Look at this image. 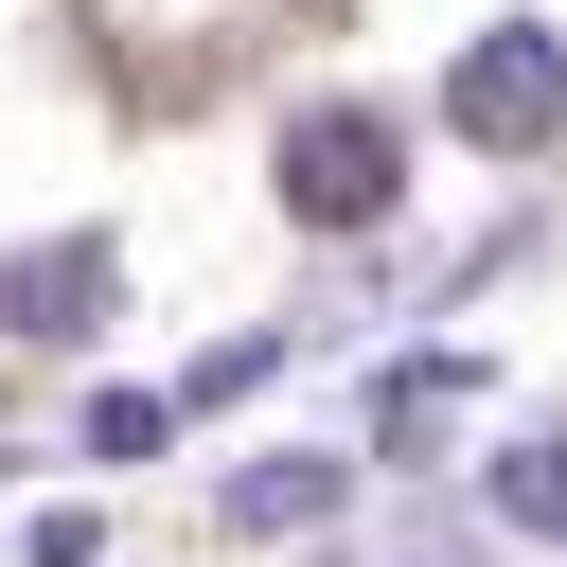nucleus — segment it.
Returning <instances> with one entry per match:
<instances>
[{"label":"nucleus","mask_w":567,"mask_h":567,"mask_svg":"<svg viewBox=\"0 0 567 567\" xmlns=\"http://www.w3.org/2000/svg\"><path fill=\"white\" fill-rule=\"evenodd\" d=\"M443 124H461V142H549V124H567V35H549V18H496V35L443 71Z\"/></svg>","instance_id":"nucleus-1"},{"label":"nucleus","mask_w":567,"mask_h":567,"mask_svg":"<svg viewBox=\"0 0 567 567\" xmlns=\"http://www.w3.org/2000/svg\"><path fill=\"white\" fill-rule=\"evenodd\" d=\"M390 177H408V159H390V124H354V106L284 142V213H319V230H354V213H390Z\"/></svg>","instance_id":"nucleus-2"},{"label":"nucleus","mask_w":567,"mask_h":567,"mask_svg":"<svg viewBox=\"0 0 567 567\" xmlns=\"http://www.w3.org/2000/svg\"><path fill=\"white\" fill-rule=\"evenodd\" d=\"M0 319H18V337H89V319H106V248H18V266H0Z\"/></svg>","instance_id":"nucleus-3"},{"label":"nucleus","mask_w":567,"mask_h":567,"mask_svg":"<svg viewBox=\"0 0 567 567\" xmlns=\"http://www.w3.org/2000/svg\"><path fill=\"white\" fill-rule=\"evenodd\" d=\"M496 514H514V532H567V443H532V461H496Z\"/></svg>","instance_id":"nucleus-4"},{"label":"nucleus","mask_w":567,"mask_h":567,"mask_svg":"<svg viewBox=\"0 0 567 567\" xmlns=\"http://www.w3.org/2000/svg\"><path fill=\"white\" fill-rule=\"evenodd\" d=\"M319 496H337V478H319V461H266V478H248V496H230V514H248V532H284V514H319Z\"/></svg>","instance_id":"nucleus-5"}]
</instances>
